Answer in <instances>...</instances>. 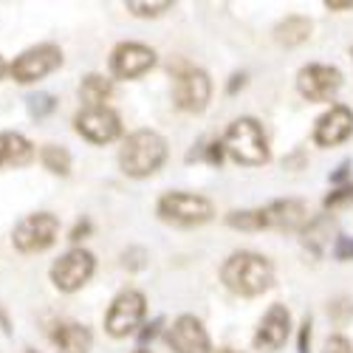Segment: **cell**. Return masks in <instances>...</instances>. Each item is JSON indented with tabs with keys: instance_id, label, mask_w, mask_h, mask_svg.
I'll return each mask as SVG.
<instances>
[{
	"instance_id": "cell-1",
	"label": "cell",
	"mask_w": 353,
	"mask_h": 353,
	"mask_svg": "<svg viewBox=\"0 0 353 353\" xmlns=\"http://www.w3.org/2000/svg\"><path fill=\"white\" fill-rule=\"evenodd\" d=\"M221 280L226 283L229 291L241 294V297H257L263 294L272 280H274V272H272V263L263 257V254H254V252H234L221 269Z\"/></svg>"
},
{
	"instance_id": "cell-2",
	"label": "cell",
	"mask_w": 353,
	"mask_h": 353,
	"mask_svg": "<svg viewBox=\"0 0 353 353\" xmlns=\"http://www.w3.org/2000/svg\"><path fill=\"white\" fill-rule=\"evenodd\" d=\"M221 144L238 164L260 167L269 161V139L263 133V125L257 119H249V116L232 122Z\"/></svg>"
},
{
	"instance_id": "cell-3",
	"label": "cell",
	"mask_w": 353,
	"mask_h": 353,
	"mask_svg": "<svg viewBox=\"0 0 353 353\" xmlns=\"http://www.w3.org/2000/svg\"><path fill=\"white\" fill-rule=\"evenodd\" d=\"M167 159V144L159 133L153 130H136L133 136H128L122 153H119V164L128 175L133 179H144V175H153Z\"/></svg>"
},
{
	"instance_id": "cell-4",
	"label": "cell",
	"mask_w": 353,
	"mask_h": 353,
	"mask_svg": "<svg viewBox=\"0 0 353 353\" xmlns=\"http://www.w3.org/2000/svg\"><path fill=\"white\" fill-rule=\"evenodd\" d=\"M159 215L167 223L198 226L212 218V203L203 195H192V192H167L159 201Z\"/></svg>"
},
{
	"instance_id": "cell-5",
	"label": "cell",
	"mask_w": 353,
	"mask_h": 353,
	"mask_svg": "<svg viewBox=\"0 0 353 353\" xmlns=\"http://www.w3.org/2000/svg\"><path fill=\"white\" fill-rule=\"evenodd\" d=\"M57 232H60V221L48 212H37L23 218L14 226L12 241L23 254H34V252H46L57 241Z\"/></svg>"
},
{
	"instance_id": "cell-6",
	"label": "cell",
	"mask_w": 353,
	"mask_h": 353,
	"mask_svg": "<svg viewBox=\"0 0 353 353\" xmlns=\"http://www.w3.org/2000/svg\"><path fill=\"white\" fill-rule=\"evenodd\" d=\"M60 65H63V51L57 46H51V43H43V46H34V48H28L17 57V60L12 63V77L17 82L28 85V82H37V79L48 77Z\"/></svg>"
},
{
	"instance_id": "cell-7",
	"label": "cell",
	"mask_w": 353,
	"mask_h": 353,
	"mask_svg": "<svg viewBox=\"0 0 353 353\" xmlns=\"http://www.w3.org/2000/svg\"><path fill=\"white\" fill-rule=\"evenodd\" d=\"M94 254L91 252H85V249H71L68 254H63L60 260L54 263V269H51V280L54 285L60 288V291H77L82 288L88 280H91L94 274Z\"/></svg>"
},
{
	"instance_id": "cell-8",
	"label": "cell",
	"mask_w": 353,
	"mask_h": 353,
	"mask_svg": "<svg viewBox=\"0 0 353 353\" xmlns=\"http://www.w3.org/2000/svg\"><path fill=\"white\" fill-rule=\"evenodd\" d=\"M141 319H144V297L139 291H125L113 300V305L105 316V328L110 336L122 339L139 328Z\"/></svg>"
},
{
	"instance_id": "cell-9",
	"label": "cell",
	"mask_w": 353,
	"mask_h": 353,
	"mask_svg": "<svg viewBox=\"0 0 353 353\" xmlns=\"http://www.w3.org/2000/svg\"><path fill=\"white\" fill-rule=\"evenodd\" d=\"M77 133L88 141H94V144H108L113 141L116 136L122 133V125H119V116H116L110 108H85L77 113Z\"/></svg>"
},
{
	"instance_id": "cell-10",
	"label": "cell",
	"mask_w": 353,
	"mask_h": 353,
	"mask_svg": "<svg viewBox=\"0 0 353 353\" xmlns=\"http://www.w3.org/2000/svg\"><path fill=\"white\" fill-rule=\"evenodd\" d=\"M210 94H212V82L203 71L187 68V71H181L179 77H175L172 97H175V105H179L181 110H190V113L203 110L210 102Z\"/></svg>"
},
{
	"instance_id": "cell-11",
	"label": "cell",
	"mask_w": 353,
	"mask_h": 353,
	"mask_svg": "<svg viewBox=\"0 0 353 353\" xmlns=\"http://www.w3.org/2000/svg\"><path fill=\"white\" fill-rule=\"evenodd\" d=\"M342 85V74L331 65H308L297 77V88L308 102H325L334 99V94Z\"/></svg>"
},
{
	"instance_id": "cell-12",
	"label": "cell",
	"mask_w": 353,
	"mask_h": 353,
	"mask_svg": "<svg viewBox=\"0 0 353 353\" xmlns=\"http://www.w3.org/2000/svg\"><path fill=\"white\" fill-rule=\"evenodd\" d=\"M156 65V51L141 43H122L110 57V68L122 79H136Z\"/></svg>"
},
{
	"instance_id": "cell-13",
	"label": "cell",
	"mask_w": 353,
	"mask_h": 353,
	"mask_svg": "<svg viewBox=\"0 0 353 353\" xmlns=\"http://www.w3.org/2000/svg\"><path fill=\"white\" fill-rule=\"evenodd\" d=\"M167 345L175 353H210V336L203 331L201 319L195 316H179L167 331Z\"/></svg>"
},
{
	"instance_id": "cell-14",
	"label": "cell",
	"mask_w": 353,
	"mask_h": 353,
	"mask_svg": "<svg viewBox=\"0 0 353 353\" xmlns=\"http://www.w3.org/2000/svg\"><path fill=\"white\" fill-rule=\"evenodd\" d=\"M288 331H291V316H288L285 305H272L269 314L263 316L260 328H257L254 347L257 350H266V353H274V350H280L285 345Z\"/></svg>"
},
{
	"instance_id": "cell-15",
	"label": "cell",
	"mask_w": 353,
	"mask_h": 353,
	"mask_svg": "<svg viewBox=\"0 0 353 353\" xmlns=\"http://www.w3.org/2000/svg\"><path fill=\"white\" fill-rule=\"evenodd\" d=\"M353 133V113L345 105H334L325 116H319V122L314 128V141L322 147L342 144Z\"/></svg>"
},
{
	"instance_id": "cell-16",
	"label": "cell",
	"mask_w": 353,
	"mask_h": 353,
	"mask_svg": "<svg viewBox=\"0 0 353 353\" xmlns=\"http://www.w3.org/2000/svg\"><path fill=\"white\" fill-rule=\"evenodd\" d=\"M266 226L280 229V232H300L308 226V210L300 201H274L263 210Z\"/></svg>"
},
{
	"instance_id": "cell-17",
	"label": "cell",
	"mask_w": 353,
	"mask_h": 353,
	"mask_svg": "<svg viewBox=\"0 0 353 353\" xmlns=\"http://www.w3.org/2000/svg\"><path fill=\"white\" fill-rule=\"evenodd\" d=\"M51 339L60 353H88L91 350V342H94L91 331L85 325H79V322H60V325L54 328Z\"/></svg>"
},
{
	"instance_id": "cell-18",
	"label": "cell",
	"mask_w": 353,
	"mask_h": 353,
	"mask_svg": "<svg viewBox=\"0 0 353 353\" xmlns=\"http://www.w3.org/2000/svg\"><path fill=\"white\" fill-rule=\"evenodd\" d=\"M34 161V147L20 133H0V170L3 167H26Z\"/></svg>"
},
{
	"instance_id": "cell-19",
	"label": "cell",
	"mask_w": 353,
	"mask_h": 353,
	"mask_svg": "<svg viewBox=\"0 0 353 353\" xmlns=\"http://www.w3.org/2000/svg\"><path fill=\"white\" fill-rule=\"evenodd\" d=\"M311 37V20L300 17V14H291L277 26V43L280 46H300Z\"/></svg>"
},
{
	"instance_id": "cell-20",
	"label": "cell",
	"mask_w": 353,
	"mask_h": 353,
	"mask_svg": "<svg viewBox=\"0 0 353 353\" xmlns=\"http://www.w3.org/2000/svg\"><path fill=\"white\" fill-rule=\"evenodd\" d=\"M113 94V85L110 79L99 77V74H91V77H85L82 85H79V97L88 108H102V102Z\"/></svg>"
},
{
	"instance_id": "cell-21",
	"label": "cell",
	"mask_w": 353,
	"mask_h": 353,
	"mask_svg": "<svg viewBox=\"0 0 353 353\" xmlns=\"http://www.w3.org/2000/svg\"><path fill=\"white\" fill-rule=\"evenodd\" d=\"M40 159H43L46 170H51V172H57V175H68V172H71V156H68L65 147L48 144V147H43Z\"/></svg>"
},
{
	"instance_id": "cell-22",
	"label": "cell",
	"mask_w": 353,
	"mask_h": 353,
	"mask_svg": "<svg viewBox=\"0 0 353 353\" xmlns=\"http://www.w3.org/2000/svg\"><path fill=\"white\" fill-rule=\"evenodd\" d=\"M229 226L234 229H243V232H257V229H266V218H263V210H246V212H232L226 218Z\"/></svg>"
},
{
	"instance_id": "cell-23",
	"label": "cell",
	"mask_w": 353,
	"mask_h": 353,
	"mask_svg": "<svg viewBox=\"0 0 353 353\" xmlns=\"http://www.w3.org/2000/svg\"><path fill=\"white\" fill-rule=\"evenodd\" d=\"M170 9H172V0H159V3H139V0H130L128 3V12H133L136 17H159Z\"/></svg>"
},
{
	"instance_id": "cell-24",
	"label": "cell",
	"mask_w": 353,
	"mask_h": 353,
	"mask_svg": "<svg viewBox=\"0 0 353 353\" xmlns=\"http://www.w3.org/2000/svg\"><path fill=\"white\" fill-rule=\"evenodd\" d=\"M54 108H57V102H54V97H51V94H37V97L28 99V110H32V116H37V119L48 116Z\"/></svg>"
},
{
	"instance_id": "cell-25",
	"label": "cell",
	"mask_w": 353,
	"mask_h": 353,
	"mask_svg": "<svg viewBox=\"0 0 353 353\" xmlns=\"http://www.w3.org/2000/svg\"><path fill=\"white\" fill-rule=\"evenodd\" d=\"M347 203H353V184H347V187L325 195V207L328 210H339V207H347Z\"/></svg>"
},
{
	"instance_id": "cell-26",
	"label": "cell",
	"mask_w": 353,
	"mask_h": 353,
	"mask_svg": "<svg viewBox=\"0 0 353 353\" xmlns=\"http://www.w3.org/2000/svg\"><path fill=\"white\" fill-rule=\"evenodd\" d=\"M322 353H353V345L345 336H331L325 342V350H322Z\"/></svg>"
},
{
	"instance_id": "cell-27",
	"label": "cell",
	"mask_w": 353,
	"mask_h": 353,
	"mask_svg": "<svg viewBox=\"0 0 353 353\" xmlns=\"http://www.w3.org/2000/svg\"><path fill=\"white\" fill-rule=\"evenodd\" d=\"M336 260H353V238H339L334 246Z\"/></svg>"
},
{
	"instance_id": "cell-28",
	"label": "cell",
	"mask_w": 353,
	"mask_h": 353,
	"mask_svg": "<svg viewBox=\"0 0 353 353\" xmlns=\"http://www.w3.org/2000/svg\"><path fill=\"white\" fill-rule=\"evenodd\" d=\"M331 314H334V319H336V322H345V319L353 314V305H350L347 300H336V303L331 305Z\"/></svg>"
},
{
	"instance_id": "cell-29",
	"label": "cell",
	"mask_w": 353,
	"mask_h": 353,
	"mask_svg": "<svg viewBox=\"0 0 353 353\" xmlns=\"http://www.w3.org/2000/svg\"><path fill=\"white\" fill-rule=\"evenodd\" d=\"M308 345H311V319H305L300 328V353H311Z\"/></svg>"
},
{
	"instance_id": "cell-30",
	"label": "cell",
	"mask_w": 353,
	"mask_h": 353,
	"mask_svg": "<svg viewBox=\"0 0 353 353\" xmlns=\"http://www.w3.org/2000/svg\"><path fill=\"white\" fill-rule=\"evenodd\" d=\"M88 232H91V223H88V221L77 223V226H74V232H71V241H82V238H85V234H88Z\"/></svg>"
},
{
	"instance_id": "cell-31",
	"label": "cell",
	"mask_w": 353,
	"mask_h": 353,
	"mask_svg": "<svg viewBox=\"0 0 353 353\" xmlns=\"http://www.w3.org/2000/svg\"><path fill=\"white\" fill-rule=\"evenodd\" d=\"M159 328H161V319H156V322H150L144 331H141V342H147V339H153L156 334H159Z\"/></svg>"
},
{
	"instance_id": "cell-32",
	"label": "cell",
	"mask_w": 353,
	"mask_h": 353,
	"mask_svg": "<svg viewBox=\"0 0 353 353\" xmlns=\"http://www.w3.org/2000/svg\"><path fill=\"white\" fill-rule=\"evenodd\" d=\"M331 12H345V9H353V0H328L325 3Z\"/></svg>"
},
{
	"instance_id": "cell-33",
	"label": "cell",
	"mask_w": 353,
	"mask_h": 353,
	"mask_svg": "<svg viewBox=\"0 0 353 353\" xmlns=\"http://www.w3.org/2000/svg\"><path fill=\"white\" fill-rule=\"evenodd\" d=\"M347 172H350V164L345 161V164H342V167H339V170H336V172L331 175V181H334V184H339V181H345V179H347Z\"/></svg>"
},
{
	"instance_id": "cell-34",
	"label": "cell",
	"mask_w": 353,
	"mask_h": 353,
	"mask_svg": "<svg viewBox=\"0 0 353 353\" xmlns=\"http://www.w3.org/2000/svg\"><path fill=\"white\" fill-rule=\"evenodd\" d=\"M238 88H243V74H238V77H232V82H229V94H234Z\"/></svg>"
},
{
	"instance_id": "cell-35",
	"label": "cell",
	"mask_w": 353,
	"mask_h": 353,
	"mask_svg": "<svg viewBox=\"0 0 353 353\" xmlns=\"http://www.w3.org/2000/svg\"><path fill=\"white\" fill-rule=\"evenodd\" d=\"M210 353H238V350H232V347H218V350H210Z\"/></svg>"
},
{
	"instance_id": "cell-36",
	"label": "cell",
	"mask_w": 353,
	"mask_h": 353,
	"mask_svg": "<svg viewBox=\"0 0 353 353\" xmlns=\"http://www.w3.org/2000/svg\"><path fill=\"white\" fill-rule=\"evenodd\" d=\"M6 74V63H3V57H0V77Z\"/></svg>"
},
{
	"instance_id": "cell-37",
	"label": "cell",
	"mask_w": 353,
	"mask_h": 353,
	"mask_svg": "<svg viewBox=\"0 0 353 353\" xmlns=\"http://www.w3.org/2000/svg\"><path fill=\"white\" fill-rule=\"evenodd\" d=\"M136 353H150V350H136Z\"/></svg>"
},
{
	"instance_id": "cell-38",
	"label": "cell",
	"mask_w": 353,
	"mask_h": 353,
	"mask_svg": "<svg viewBox=\"0 0 353 353\" xmlns=\"http://www.w3.org/2000/svg\"><path fill=\"white\" fill-rule=\"evenodd\" d=\"M350 54H353V51H350Z\"/></svg>"
}]
</instances>
